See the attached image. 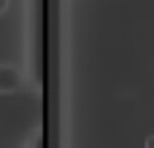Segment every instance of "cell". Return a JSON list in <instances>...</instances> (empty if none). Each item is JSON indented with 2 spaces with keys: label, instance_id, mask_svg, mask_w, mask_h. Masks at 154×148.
<instances>
[{
  "label": "cell",
  "instance_id": "obj_1",
  "mask_svg": "<svg viewBox=\"0 0 154 148\" xmlns=\"http://www.w3.org/2000/svg\"><path fill=\"white\" fill-rule=\"evenodd\" d=\"M20 86H22L20 72L12 65L0 62V94L2 95L16 94V92L20 90Z\"/></svg>",
  "mask_w": 154,
  "mask_h": 148
},
{
  "label": "cell",
  "instance_id": "obj_2",
  "mask_svg": "<svg viewBox=\"0 0 154 148\" xmlns=\"http://www.w3.org/2000/svg\"><path fill=\"white\" fill-rule=\"evenodd\" d=\"M10 4H12V0H0V16H4L10 10Z\"/></svg>",
  "mask_w": 154,
  "mask_h": 148
},
{
  "label": "cell",
  "instance_id": "obj_3",
  "mask_svg": "<svg viewBox=\"0 0 154 148\" xmlns=\"http://www.w3.org/2000/svg\"><path fill=\"white\" fill-rule=\"evenodd\" d=\"M144 148H154V134L146 138V142H144Z\"/></svg>",
  "mask_w": 154,
  "mask_h": 148
}]
</instances>
